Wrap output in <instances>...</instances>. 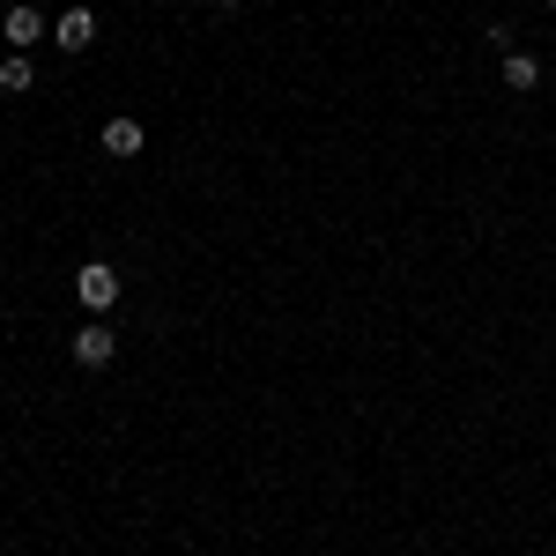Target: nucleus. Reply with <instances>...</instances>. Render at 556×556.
Here are the masks:
<instances>
[{"label": "nucleus", "mask_w": 556, "mask_h": 556, "mask_svg": "<svg viewBox=\"0 0 556 556\" xmlns=\"http://www.w3.org/2000/svg\"><path fill=\"white\" fill-rule=\"evenodd\" d=\"M75 298H83L89 312H112V304H119V275H112L104 260H83V275H75Z\"/></svg>", "instance_id": "f257e3e1"}, {"label": "nucleus", "mask_w": 556, "mask_h": 556, "mask_svg": "<svg viewBox=\"0 0 556 556\" xmlns=\"http://www.w3.org/2000/svg\"><path fill=\"white\" fill-rule=\"evenodd\" d=\"M112 356H119V334H112L104 319H89L83 334H75V364H83V371H104Z\"/></svg>", "instance_id": "f03ea898"}, {"label": "nucleus", "mask_w": 556, "mask_h": 556, "mask_svg": "<svg viewBox=\"0 0 556 556\" xmlns=\"http://www.w3.org/2000/svg\"><path fill=\"white\" fill-rule=\"evenodd\" d=\"M52 38L67 45V52H83V45H97V15H89V8H67V15L52 23Z\"/></svg>", "instance_id": "7ed1b4c3"}, {"label": "nucleus", "mask_w": 556, "mask_h": 556, "mask_svg": "<svg viewBox=\"0 0 556 556\" xmlns=\"http://www.w3.org/2000/svg\"><path fill=\"white\" fill-rule=\"evenodd\" d=\"M534 83H542V60H534V52H519V45H513V52H505V89H513V97H527Z\"/></svg>", "instance_id": "20e7f679"}, {"label": "nucleus", "mask_w": 556, "mask_h": 556, "mask_svg": "<svg viewBox=\"0 0 556 556\" xmlns=\"http://www.w3.org/2000/svg\"><path fill=\"white\" fill-rule=\"evenodd\" d=\"M0 30H8V45H38L45 38V15H38V8H8Z\"/></svg>", "instance_id": "39448f33"}, {"label": "nucleus", "mask_w": 556, "mask_h": 556, "mask_svg": "<svg viewBox=\"0 0 556 556\" xmlns=\"http://www.w3.org/2000/svg\"><path fill=\"white\" fill-rule=\"evenodd\" d=\"M104 156H141V119H104Z\"/></svg>", "instance_id": "423d86ee"}, {"label": "nucleus", "mask_w": 556, "mask_h": 556, "mask_svg": "<svg viewBox=\"0 0 556 556\" xmlns=\"http://www.w3.org/2000/svg\"><path fill=\"white\" fill-rule=\"evenodd\" d=\"M38 83V67H30V52H15V60H0V89H30Z\"/></svg>", "instance_id": "0eeeda50"}, {"label": "nucleus", "mask_w": 556, "mask_h": 556, "mask_svg": "<svg viewBox=\"0 0 556 556\" xmlns=\"http://www.w3.org/2000/svg\"><path fill=\"white\" fill-rule=\"evenodd\" d=\"M215 8H238V0H215Z\"/></svg>", "instance_id": "6e6552de"}, {"label": "nucleus", "mask_w": 556, "mask_h": 556, "mask_svg": "<svg viewBox=\"0 0 556 556\" xmlns=\"http://www.w3.org/2000/svg\"><path fill=\"white\" fill-rule=\"evenodd\" d=\"M542 8H549V15H556V0H542Z\"/></svg>", "instance_id": "1a4fd4ad"}]
</instances>
